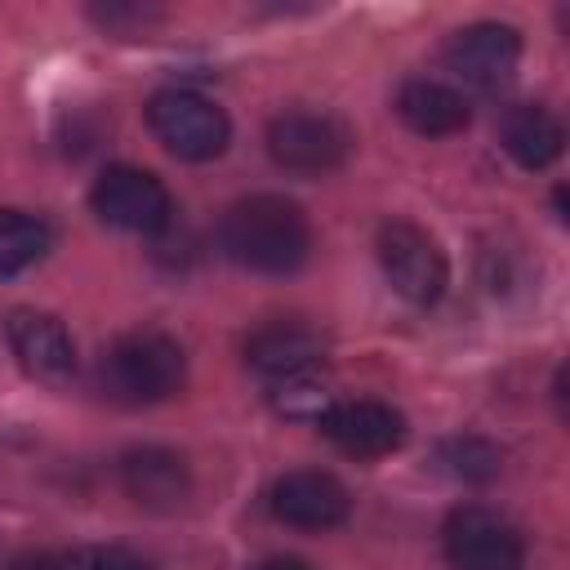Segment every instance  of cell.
Wrapping results in <instances>:
<instances>
[{"label": "cell", "mask_w": 570, "mask_h": 570, "mask_svg": "<svg viewBox=\"0 0 570 570\" xmlns=\"http://www.w3.org/2000/svg\"><path fill=\"white\" fill-rule=\"evenodd\" d=\"M9 334V352L18 356V365L40 379V383H67L76 374V343L67 334V325L53 312H36V307H18L4 321Z\"/></svg>", "instance_id": "obj_10"}, {"label": "cell", "mask_w": 570, "mask_h": 570, "mask_svg": "<svg viewBox=\"0 0 570 570\" xmlns=\"http://www.w3.org/2000/svg\"><path fill=\"white\" fill-rule=\"evenodd\" d=\"M436 459L454 481H490L503 468V454L481 436H450V441H441Z\"/></svg>", "instance_id": "obj_18"}, {"label": "cell", "mask_w": 570, "mask_h": 570, "mask_svg": "<svg viewBox=\"0 0 570 570\" xmlns=\"http://www.w3.org/2000/svg\"><path fill=\"white\" fill-rule=\"evenodd\" d=\"M267 151L289 174H330V169H338L347 160L352 134L330 111L289 107V111L272 116V125H267Z\"/></svg>", "instance_id": "obj_5"}, {"label": "cell", "mask_w": 570, "mask_h": 570, "mask_svg": "<svg viewBox=\"0 0 570 570\" xmlns=\"http://www.w3.org/2000/svg\"><path fill=\"white\" fill-rule=\"evenodd\" d=\"M379 267L387 276V285L405 298V303H436L445 294V281H450V263H445V249L436 245L432 232H423L419 223H405V218H392L379 227Z\"/></svg>", "instance_id": "obj_3"}, {"label": "cell", "mask_w": 570, "mask_h": 570, "mask_svg": "<svg viewBox=\"0 0 570 570\" xmlns=\"http://www.w3.org/2000/svg\"><path fill=\"white\" fill-rule=\"evenodd\" d=\"M249 570H312L303 557H263V561H254Z\"/></svg>", "instance_id": "obj_19"}, {"label": "cell", "mask_w": 570, "mask_h": 570, "mask_svg": "<svg viewBox=\"0 0 570 570\" xmlns=\"http://www.w3.org/2000/svg\"><path fill=\"white\" fill-rule=\"evenodd\" d=\"M441 58L459 80L476 89H499L503 80H512L521 62V36L517 27H503V22H472L445 40Z\"/></svg>", "instance_id": "obj_9"}, {"label": "cell", "mask_w": 570, "mask_h": 570, "mask_svg": "<svg viewBox=\"0 0 570 570\" xmlns=\"http://www.w3.org/2000/svg\"><path fill=\"white\" fill-rule=\"evenodd\" d=\"M9 570H156V566L129 548H53V552L18 557L9 561Z\"/></svg>", "instance_id": "obj_17"}, {"label": "cell", "mask_w": 570, "mask_h": 570, "mask_svg": "<svg viewBox=\"0 0 570 570\" xmlns=\"http://www.w3.org/2000/svg\"><path fill=\"white\" fill-rule=\"evenodd\" d=\"M218 245L245 272L289 276L312 254V223L294 200L258 191L227 205V214L218 218Z\"/></svg>", "instance_id": "obj_1"}, {"label": "cell", "mask_w": 570, "mask_h": 570, "mask_svg": "<svg viewBox=\"0 0 570 570\" xmlns=\"http://www.w3.org/2000/svg\"><path fill=\"white\" fill-rule=\"evenodd\" d=\"M441 548L454 570H521V561H525L521 530L508 517L476 508V503L454 508L445 517Z\"/></svg>", "instance_id": "obj_7"}, {"label": "cell", "mask_w": 570, "mask_h": 570, "mask_svg": "<svg viewBox=\"0 0 570 570\" xmlns=\"http://www.w3.org/2000/svg\"><path fill=\"white\" fill-rule=\"evenodd\" d=\"M120 485L138 508L169 512L191 494V468L183 454L165 445H142L120 459Z\"/></svg>", "instance_id": "obj_13"}, {"label": "cell", "mask_w": 570, "mask_h": 570, "mask_svg": "<svg viewBox=\"0 0 570 570\" xmlns=\"http://www.w3.org/2000/svg\"><path fill=\"white\" fill-rule=\"evenodd\" d=\"M147 125H151L156 142L178 160H214V156H223V147L232 138L227 111L191 89L156 94L147 102Z\"/></svg>", "instance_id": "obj_4"}, {"label": "cell", "mask_w": 570, "mask_h": 570, "mask_svg": "<svg viewBox=\"0 0 570 570\" xmlns=\"http://www.w3.org/2000/svg\"><path fill=\"white\" fill-rule=\"evenodd\" d=\"M53 245V232L45 218L27 209H0V276H18L36 267Z\"/></svg>", "instance_id": "obj_16"}, {"label": "cell", "mask_w": 570, "mask_h": 570, "mask_svg": "<svg viewBox=\"0 0 570 570\" xmlns=\"http://www.w3.org/2000/svg\"><path fill=\"white\" fill-rule=\"evenodd\" d=\"M321 356H325V338L307 321H267L245 338V361L272 383L316 374Z\"/></svg>", "instance_id": "obj_12"}, {"label": "cell", "mask_w": 570, "mask_h": 570, "mask_svg": "<svg viewBox=\"0 0 570 570\" xmlns=\"http://www.w3.org/2000/svg\"><path fill=\"white\" fill-rule=\"evenodd\" d=\"M396 116L423 138H450V134L468 129L463 94L441 80H405L396 94Z\"/></svg>", "instance_id": "obj_15"}, {"label": "cell", "mask_w": 570, "mask_h": 570, "mask_svg": "<svg viewBox=\"0 0 570 570\" xmlns=\"http://www.w3.org/2000/svg\"><path fill=\"white\" fill-rule=\"evenodd\" d=\"M499 142H503V151H508L521 169H548V165L561 156L566 134H561V120H557L548 107H539V102H517V107H508V116H503V125H499Z\"/></svg>", "instance_id": "obj_14"}, {"label": "cell", "mask_w": 570, "mask_h": 570, "mask_svg": "<svg viewBox=\"0 0 570 570\" xmlns=\"http://www.w3.org/2000/svg\"><path fill=\"white\" fill-rule=\"evenodd\" d=\"M316 423H321V436L352 459H383L405 445V419L387 401H370V396L334 401Z\"/></svg>", "instance_id": "obj_8"}, {"label": "cell", "mask_w": 570, "mask_h": 570, "mask_svg": "<svg viewBox=\"0 0 570 570\" xmlns=\"http://www.w3.org/2000/svg\"><path fill=\"white\" fill-rule=\"evenodd\" d=\"M94 214L116 227V232H134V236H156L169 227L174 200L165 191V183L151 169L138 165H111L98 174L94 191H89Z\"/></svg>", "instance_id": "obj_6"}, {"label": "cell", "mask_w": 570, "mask_h": 570, "mask_svg": "<svg viewBox=\"0 0 570 570\" xmlns=\"http://www.w3.org/2000/svg\"><path fill=\"white\" fill-rule=\"evenodd\" d=\"M98 374H102V392L111 401H120V405H156V401H169L174 392H183L187 356L160 330H129L102 352Z\"/></svg>", "instance_id": "obj_2"}, {"label": "cell", "mask_w": 570, "mask_h": 570, "mask_svg": "<svg viewBox=\"0 0 570 570\" xmlns=\"http://www.w3.org/2000/svg\"><path fill=\"white\" fill-rule=\"evenodd\" d=\"M272 512H276V521L294 525V530H334L347 521L352 499L338 476L298 468L272 485Z\"/></svg>", "instance_id": "obj_11"}]
</instances>
